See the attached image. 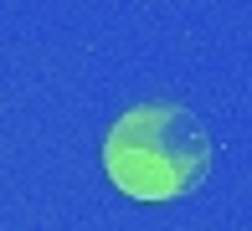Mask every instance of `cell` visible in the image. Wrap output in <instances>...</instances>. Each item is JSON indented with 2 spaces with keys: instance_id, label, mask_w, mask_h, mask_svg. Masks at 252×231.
Returning <instances> with one entry per match:
<instances>
[{
  "instance_id": "cell-1",
  "label": "cell",
  "mask_w": 252,
  "mask_h": 231,
  "mask_svg": "<svg viewBox=\"0 0 252 231\" xmlns=\"http://www.w3.org/2000/svg\"><path fill=\"white\" fill-rule=\"evenodd\" d=\"M103 170L134 201H175L211 170V134L180 103H139L103 139Z\"/></svg>"
}]
</instances>
